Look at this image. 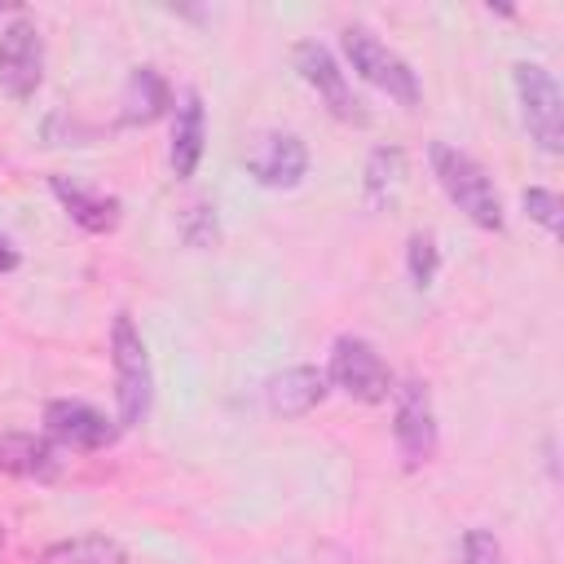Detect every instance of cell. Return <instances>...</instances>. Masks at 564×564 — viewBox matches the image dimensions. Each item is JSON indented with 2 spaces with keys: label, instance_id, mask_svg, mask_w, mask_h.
I'll return each mask as SVG.
<instances>
[{
  "label": "cell",
  "instance_id": "cell-1",
  "mask_svg": "<svg viewBox=\"0 0 564 564\" xmlns=\"http://www.w3.org/2000/svg\"><path fill=\"white\" fill-rule=\"evenodd\" d=\"M427 159H432V176H436V185L445 189V198H449L476 229L498 234V229H502V198H498L489 172H485L467 150H458V145H449V141H432V145H427Z\"/></svg>",
  "mask_w": 564,
  "mask_h": 564
},
{
  "label": "cell",
  "instance_id": "cell-2",
  "mask_svg": "<svg viewBox=\"0 0 564 564\" xmlns=\"http://www.w3.org/2000/svg\"><path fill=\"white\" fill-rule=\"evenodd\" d=\"M110 366H115V405L119 427H137L154 405V366L145 352V339L128 313H115L110 326Z\"/></svg>",
  "mask_w": 564,
  "mask_h": 564
},
{
  "label": "cell",
  "instance_id": "cell-3",
  "mask_svg": "<svg viewBox=\"0 0 564 564\" xmlns=\"http://www.w3.org/2000/svg\"><path fill=\"white\" fill-rule=\"evenodd\" d=\"M344 57L348 66L379 93H388L401 106H419V75L401 53H392L375 31L366 26H344Z\"/></svg>",
  "mask_w": 564,
  "mask_h": 564
},
{
  "label": "cell",
  "instance_id": "cell-4",
  "mask_svg": "<svg viewBox=\"0 0 564 564\" xmlns=\"http://www.w3.org/2000/svg\"><path fill=\"white\" fill-rule=\"evenodd\" d=\"M511 79H516L520 119H524L533 145L542 154H560L564 150V93H560L555 75L538 62H520Z\"/></svg>",
  "mask_w": 564,
  "mask_h": 564
},
{
  "label": "cell",
  "instance_id": "cell-5",
  "mask_svg": "<svg viewBox=\"0 0 564 564\" xmlns=\"http://www.w3.org/2000/svg\"><path fill=\"white\" fill-rule=\"evenodd\" d=\"M326 383H335L344 397L379 405L392 392V370L379 357V348L361 335H339L330 344V361H326Z\"/></svg>",
  "mask_w": 564,
  "mask_h": 564
},
{
  "label": "cell",
  "instance_id": "cell-6",
  "mask_svg": "<svg viewBox=\"0 0 564 564\" xmlns=\"http://www.w3.org/2000/svg\"><path fill=\"white\" fill-rule=\"evenodd\" d=\"M397 392V410H392V441L405 458V467H423L436 458L441 445V427H436V410H432V392L423 379H405Z\"/></svg>",
  "mask_w": 564,
  "mask_h": 564
},
{
  "label": "cell",
  "instance_id": "cell-7",
  "mask_svg": "<svg viewBox=\"0 0 564 564\" xmlns=\"http://www.w3.org/2000/svg\"><path fill=\"white\" fill-rule=\"evenodd\" d=\"M40 79H44V35L26 13H18L0 31V93L26 101L35 97Z\"/></svg>",
  "mask_w": 564,
  "mask_h": 564
},
{
  "label": "cell",
  "instance_id": "cell-8",
  "mask_svg": "<svg viewBox=\"0 0 564 564\" xmlns=\"http://www.w3.org/2000/svg\"><path fill=\"white\" fill-rule=\"evenodd\" d=\"M291 62H295L300 79L326 101V110H330L335 119H344V123H366V110H361V101H357V93H352L344 66L335 62V53H330L326 44L300 40L295 53H291Z\"/></svg>",
  "mask_w": 564,
  "mask_h": 564
},
{
  "label": "cell",
  "instance_id": "cell-9",
  "mask_svg": "<svg viewBox=\"0 0 564 564\" xmlns=\"http://www.w3.org/2000/svg\"><path fill=\"white\" fill-rule=\"evenodd\" d=\"M44 436L62 449H75V454H88V449H106L115 445L119 436V423H110L97 405L88 401H70V397H57L44 405Z\"/></svg>",
  "mask_w": 564,
  "mask_h": 564
},
{
  "label": "cell",
  "instance_id": "cell-10",
  "mask_svg": "<svg viewBox=\"0 0 564 564\" xmlns=\"http://www.w3.org/2000/svg\"><path fill=\"white\" fill-rule=\"evenodd\" d=\"M247 172L264 189H291L308 172V150H304V141L295 132H264L256 141V150L247 154Z\"/></svg>",
  "mask_w": 564,
  "mask_h": 564
},
{
  "label": "cell",
  "instance_id": "cell-11",
  "mask_svg": "<svg viewBox=\"0 0 564 564\" xmlns=\"http://www.w3.org/2000/svg\"><path fill=\"white\" fill-rule=\"evenodd\" d=\"M48 189L53 198L62 203V212L84 229V234H110L119 225V198L106 194V189H93V185H79V181H66V176H48Z\"/></svg>",
  "mask_w": 564,
  "mask_h": 564
},
{
  "label": "cell",
  "instance_id": "cell-12",
  "mask_svg": "<svg viewBox=\"0 0 564 564\" xmlns=\"http://www.w3.org/2000/svg\"><path fill=\"white\" fill-rule=\"evenodd\" d=\"M326 392H330V383H326V370H317V366H286L264 388L269 410L282 419H300V414L317 410Z\"/></svg>",
  "mask_w": 564,
  "mask_h": 564
},
{
  "label": "cell",
  "instance_id": "cell-13",
  "mask_svg": "<svg viewBox=\"0 0 564 564\" xmlns=\"http://www.w3.org/2000/svg\"><path fill=\"white\" fill-rule=\"evenodd\" d=\"M57 445L35 432H0V471L18 480H53L57 476Z\"/></svg>",
  "mask_w": 564,
  "mask_h": 564
},
{
  "label": "cell",
  "instance_id": "cell-14",
  "mask_svg": "<svg viewBox=\"0 0 564 564\" xmlns=\"http://www.w3.org/2000/svg\"><path fill=\"white\" fill-rule=\"evenodd\" d=\"M203 145H207V110H203V97L189 88V93L181 97V106H176V123H172V150H167L176 181L194 176V167H198V159H203Z\"/></svg>",
  "mask_w": 564,
  "mask_h": 564
},
{
  "label": "cell",
  "instance_id": "cell-15",
  "mask_svg": "<svg viewBox=\"0 0 564 564\" xmlns=\"http://www.w3.org/2000/svg\"><path fill=\"white\" fill-rule=\"evenodd\" d=\"M119 106H123L119 119L128 128H145V123H154L172 106V88H167V79L154 66H137L128 75V84H123V101Z\"/></svg>",
  "mask_w": 564,
  "mask_h": 564
},
{
  "label": "cell",
  "instance_id": "cell-16",
  "mask_svg": "<svg viewBox=\"0 0 564 564\" xmlns=\"http://www.w3.org/2000/svg\"><path fill=\"white\" fill-rule=\"evenodd\" d=\"M40 564H128V551L119 538L106 533H79V538H62L53 542Z\"/></svg>",
  "mask_w": 564,
  "mask_h": 564
},
{
  "label": "cell",
  "instance_id": "cell-17",
  "mask_svg": "<svg viewBox=\"0 0 564 564\" xmlns=\"http://www.w3.org/2000/svg\"><path fill=\"white\" fill-rule=\"evenodd\" d=\"M401 176H405V150L401 145H375L370 159H366V181H361L366 185V203L383 207L397 194Z\"/></svg>",
  "mask_w": 564,
  "mask_h": 564
},
{
  "label": "cell",
  "instance_id": "cell-18",
  "mask_svg": "<svg viewBox=\"0 0 564 564\" xmlns=\"http://www.w3.org/2000/svg\"><path fill=\"white\" fill-rule=\"evenodd\" d=\"M405 269H410V282L414 286H432V278L441 269V251H436V238L427 229L410 234V242H405Z\"/></svg>",
  "mask_w": 564,
  "mask_h": 564
},
{
  "label": "cell",
  "instance_id": "cell-19",
  "mask_svg": "<svg viewBox=\"0 0 564 564\" xmlns=\"http://www.w3.org/2000/svg\"><path fill=\"white\" fill-rule=\"evenodd\" d=\"M524 212H529V220H538L551 238L560 234V194H555V189L529 185V189H524Z\"/></svg>",
  "mask_w": 564,
  "mask_h": 564
},
{
  "label": "cell",
  "instance_id": "cell-20",
  "mask_svg": "<svg viewBox=\"0 0 564 564\" xmlns=\"http://www.w3.org/2000/svg\"><path fill=\"white\" fill-rule=\"evenodd\" d=\"M463 564H502V546L489 529H467L463 533Z\"/></svg>",
  "mask_w": 564,
  "mask_h": 564
},
{
  "label": "cell",
  "instance_id": "cell-21",
  "mask_svg": "<svg viewBox=\"0 0 564 564\" xmlns=\"http://www.w3.org/2000/svg\"><path fill=\"white\" fill-rule=\"evenodd\" d=\"M185 242L189 247H212L216 242V216H212L207 203H194L185 212Z\"/></svg>",
  "mask_w": 564,
  "mask_h": 564
},
{
  "label": "cell",
  "instance_id": "cell-22",
  "mask_svg": "<svg viewBox=\"0 0 564 564\" xmlns=\"http://www.w3.org/2000/svg\"><path fill=\"white\" fill-rule=\"evenodd\" d=\"M9 269H18V247L0 234V273H9Z\"/></svg>",
  "mask_w": 564,
  "mask_h": 564
},
{
  "label": "cell",
  "instance_id": "cell-23",
  "mask_svg": "<svg viewBox=\"0 0 564 564\" xmlns=\"http://www.w3.org/2000/svg\"><path fill=\"white\" fill-rule=\"evenodd\" d=\"M0 542H4V533H0Z\"/></svg>",
  "mask_w": 564,
  "mask_h": 564
}]
</instances>
